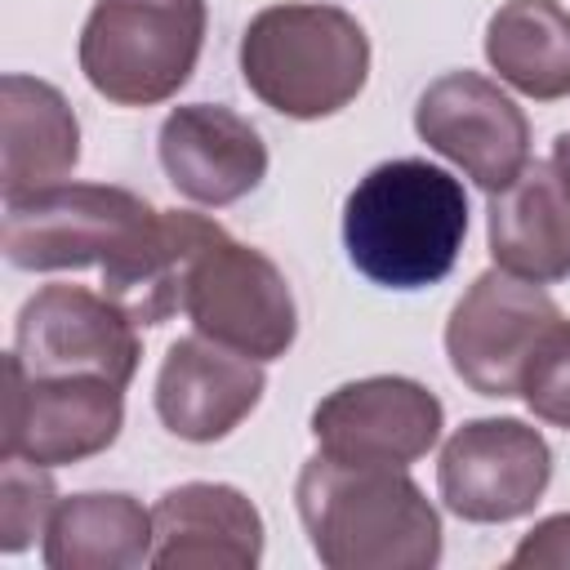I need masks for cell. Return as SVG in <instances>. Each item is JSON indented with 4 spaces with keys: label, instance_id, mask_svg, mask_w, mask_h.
I'll return each instance as SVG.
<instances>
[{
    "label": "cell",
    "instance_id": "obj_1",
    "mask_svg": "<svg viewBox=\"0 0 570 570\" xmlns=\"http://www.w3.org/2000/svg\"><path fill=\"white\" fill-rule=\"evenodd\" d=\"M312 552L330 570H428L441 561V517L405 468L307 459L294 485Z\"/></svg>",
    "mask_w": 570,
    "mask_h": 570
},
{
    "label": "cell",
    "instance_id": "obj_2",
    "mask_svg": "<svg viewBox=\"0 0 570 570\" xmlns=\"http://www.w3.org/2000/svg\"><path fill=\"white\" fill-rule=\"evenodd\" d=\"M463 236V183L414 156L374 165L343 205V245L352 267L387 289H423L445 281Z\"/></svg>",
    "mask_w": 570,
    "mask_h": 570
},
{
    "label": "cell",
    "instance_id": "obj_3",
    "mask_svg": "<svg viewBox=\"0 0 570 570\" xmlns=\"http://www.w3.org/2000/svg\"><path fill=\"white\" fill-rule=\"evenodd\" d=\"M240 76L272 111L321 120L365 89L370 40L334 4H267L240 36Z\"/></svg>",
    "mask_w": 570,
    "mask_h": 570
},
{
    "label": "cell",
    "instance_id": "obj_4",
    "mask_svg": "<svg viewBox=\"0 0 570 570\" xmlns=\"http://www.w3.org/2000/svg\"><path fill=\"white\" fill-rule=\"evenodd\" d=\"M205 45V0H98L80 31V71L116 107L174 98Z\"/></svg>",
    "mask_w": 570,
    "mask_h": 570
},
{
    "label": "cell",
    "instance_id": "obj_5",
    "mask_svg": "<svg viewBox=\"0 0 570 570\" xmlns=\"http://www.w3.org/2000/svg\"><path fill=\"white\" fill-rule=\"evenodd\" d=\"M160 209H151L129 187L102 183H53L4 200L0 249L9 267L62 272L111 263Z\"/></svg>",
    "mask_w": 570,
    "mask_h": 570
},
{
    "label": "cell",
    "instance_id": "obj_6",
    "mask_svg": "<svg viewBox=\"0 0 570 570\" xmlns=\"http://www.w3.org/2000/svg\"><path fill=\"white\" fill-rule=\"evenodd\" d=\"M183 312L196 334L249 356L276 361L298 334V312L285 272L254 245L218 232L191 263Z\"/></svg>",
    "mask_w": 570,
    "mask_h": 570
},
{
    "label": "cell",
    "instance_id": "obj_7",
    "mask_svg": "<svg viewBox=\"0 0 570 570\" xmlns=\"http://www.w3.org/2000/svg\"><path fill=\"white\" fill-rule=\"evenodd\" d=\"M561 307L539 281L503 267L481 272L445 321V356L476 396H521L525 365Z\"/></svg>",
    "mask_w": 570,
    "mask_h": 570
},
{
    "label": "cell",
    "instance_id": "obj_8",
    "mask_svg": "<svg viewBox=\"0 0 570 570\" xmlns=\"http://www.w3.org/2000/svg\"><path fill=\"white\" fill-rule=\"evenodd\" d=\"M125 387L98 374H27L22 361L4 356V459L40 468L80 463L102 454L125 423Z\"/></svg>",
    "mask_w": 570,
    "mask_h": 570
},
{
    "label": "cell",
    "instance_id": "obj_9",
    "mask_svg": "<svg viewBox=\"0 0 570 570\" xmlns=\"http://www.w3.org/2000/svg\"><path fill=\"white\" fill-rule=\"evenodd\" d=\"M552 481V450L539 428L521 419L463 423L436 463L445 508L476 525H499L534 512Z\"/></svg>",
    "mask_w": 570,
    "mask_h": 570
},
{
    "label": "cell",
    "instance_id": "obj_10",
    "mask_svg": "<svg viewBox=\"0 0 570 570\" xmlns=\"http://www.w3.org/2000/svg\"><path fill=\"white\" fill-rule=\"evenodd\" d=\"M138 321L85 285L36 289L13 330V356L27 374H98L129 387L138 370Z\"/></svg>",
    "mask_w": 570,
    "mask_h": 570
},
{
    "label": "cell",
    "instance_id": "obj_11",
    "mask_svg": "<svg viewBox=\"0 0 570 570\" xmlns=\"http://www.w3.org/2000/svg\"><path fill=\"white\" fill-rule=\"evenodd\" d=\"M414 129L485 191L508 187L530 160L525 111L476 71H445L432 80L414 107Z\"/></svg>",
    "mask_w": 570,
    "mask_h": 570
},
{
    "label": "cell",
    "instance_id": "obj_12",
    "mask_svg": "<svg viewBox=\"0 0 570 570\" xmlns=\"http://www.w3.org/2000/svg\"><path fill=\"white\" fill-rule=\"evenodd\" d=\"M441 401L401 374H374L334 387L312 410V436L325 459L405 468L441 441Z\"/></svg>",
    "mask_w": 570,
    "mask_h": 570
},
{
    "label": "cell",
    "instance_id": "obj_13",
    "mask_svg": "<svg viewBox=\"0 0 570 570\" xmlns=\"http://www.w3.org/2000/svg\"><path fill=\"white\" fill-rule=\"evenodd\" d=\"M263 365L205 338H178L169 343L160 374H156V414L160 423L183 441H223L232 428L249 419V410L263 401Z\"/></svg>",
    "mask_w": 570,
    "mask_h": 570
},
{
    "label": "cell",
    "instance_id": "obj_14",
    "mask_svg": "<svg viewBox=\"0 0 570 570\" xmlns=\"http://www.w3.org/2000/svg\"><path fill=\"white\" fill-rule=\"evenodd\" d=\"M156 142L169 183L196 205H232L267 174V147L258 129L223 102L174 107Z\"/></svg>",
    "mask_w": 570,
    "mask_h": 570
},
{
    "label": "cell",
    "instance_id": "obj_15",
    "mask_svg": "<svg viewBox=\"0 0 570 570\" xmlns=\"http://www.w3.org/2000/svg\"><path fill=\"white\" fill-rule=\"evenodd\" d=\"M151 566L160 570H254L263 561L258 508L223 481H187L151 508Z\"/></svg>",
    "mask_w": 570,
    "mask_h": 570
},
{
    "label": "cell",
    "instance_id": "obj_16",
    "mask_svg": "<svg viewBox=\"0 0 570 570\" xmlns=\"http://www.w3.org/2000/svg\"><path fill=\"white\" fill-rule=\"evenodd\" d=\"M490 254L539 285L570 276V187L552 160H525L508 187L490 191Z\"/></svg>",
    "mask_w": 570,
    "mask_h": 570
},
{
    "label": "cell",
    "instance_id": "obj_17",
    "mask_svg": "<svg viewBox=\"0 0 570 570\" xmlns=\"http://www.w3.org/2000/svg\"><path fill=\"white\" fill-rule=\"evenodd\" d=\"M223 227L191 209H160L111 263H102V294L116 298L138 325H160L183 312L196 254Z\"/></svg>",
    "mask_w": 570,
    "mask_h": 570
},
{
    "label": "cell",
    "instance_id": "obj_18",
    "mask_svg": "<svg viewBox=\"0 0 570 570\" xmlns=\"http://www.w3.org/2000/svg\"><path fill=\"white\" fill-rule=\"evenodd\" d=\"M80 160V125L67 98L36 76L0 80V191L27 196L62 183Z\"/></svg>",
    "mask_w": 570,
    "mask_h": 570
},
{
    "label": "cell",
    "instance_id": "obj_19",
    "mask_svg": "<svg viewBox=\"0 0 570 570\" xmlns=\"http://www.w3.org/2000/svg\"><path fill=\"white\" fill-rule=\"evenodd\" d=\"M151 512L120 490L58 499L45 530L49 570H134L151 561Z\"/></svg>",
    "mask_w": 570,
    "mask_h": 570
},
{
    "label": "cell",
    "instance_id": "obj_20",
    "mask_svg": "<svg viewBox=\"0 0 570 570\" xmlns=\"http://www.w3.org/2000/svg\"><path fill=\"white\" fill-rule=\"evenodd\" d=\"M485 58L517 94L552 102L570 94V9L557 0H508L485 22Z\"/></svg>",
    "mask_w": 570,
    "mask_h": 570
},
{
    "label": "cell",
    "instance_id": "obj_21",
    "mask_svg": "<svg viewBox=\"0 0 570 570\" xmlns=\"http://www.w3.org/2000/svg\"><path fill=\"white\" fill-rule=\"evenodd\" d=\"M53 508H58V490L49 468L27 459L0 463V552H22L36 534H45Z\"/></svg>",
    "mask_w": 570,
    "mask_h": 570
},
{
    "label": "cell",
    "instance_id": "obj_22",
    "mask_svg": "<svg viewBox=\"0 0 570 570\" xmlns=\"http://www.w3.org/2000/svg\"><path fill=\"white\" fill-rule=\"evenodd\" d=\"M521 401L543 423H557L570 432V321H557L534 347L521 379Z\"/></svg>",
    "mask_w": 570,
    "mask_h": 570
},
{
    "label": "cell",
    "instance_id": "obj_23",
    "mask_svg": "<svg viewBox=\"0 0 570 570\" xmlns=\"http://www.w3.org/2000/svg\"><path fill=\"white\" fill-rule=\"evenodd\" d=\"M512 570H566L570 566V512L539 521L508 557Z\"/></svg>",
    "mask_w": 570,
    "mask_h": 570
},
{
    "label": "cell",
    "instance_id": "obj_24",
    "mask_svg": "<svg viewBox=\"0 0 570 570\" xmlns=\"http://www.w3.org/2000/svg\"><path fill=\"white\" fill-rule=\"evenodd\" d=\"M552 165L561 169V178H566V187H570V129L557 134V142H552Z\"/></svg>",
    "mask_w": 570,
    "mask_h": 570
}]
</instances>
